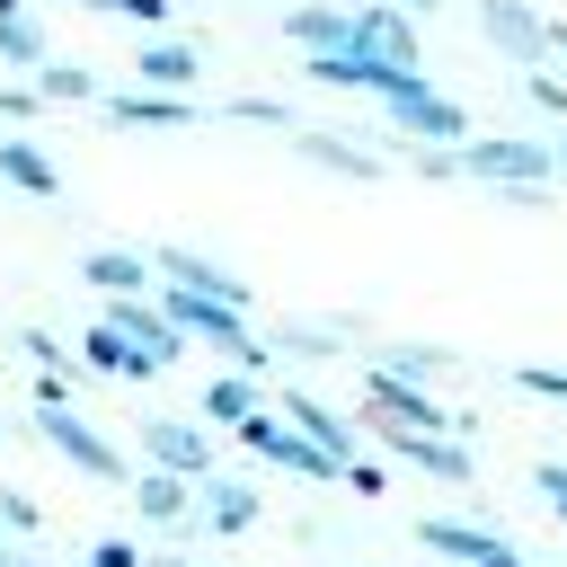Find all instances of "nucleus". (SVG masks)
<instances>
[{"label":"nucleus","instance_id":"obj_21","mask_svg":"<svg viewBox=\"0 0 567 567\" xmlns=\"http://www.w3.org/2000/svg\"><path fill=\"white\" fill-rule=\"evenodd\" d=\"M0 177L18 186V195H62V168H53V151L35 142V133H0Z\"/></svg>","mask_w":567,"mask_h":567},{"label":"nucleus","instance_id":"obj_3","mask_svg":"<svg viewBox=\"0 0 567 567\" xmlns=\"http://www.w3.org/2000/svg\"><path fill=\"white\" fill-rule=\"evenodd\" d=\"M363 416L372 425H408V434H470V416H452L434 390H416L399 372H372V363H363Z\"/></svg>","mask_w":567,"mask_h":567},{"label":"nucleus","instance_id":"obj_8","mask_svg":"<svg viewBox=\"0 0 567 567\" xmlns=\"http://www.w3.org/2000/svg\"><path fill=\"white\" fill-rule=\"evenodd\" d=\"M266 408H275V416H284V425H292L301 443H319L328 461H363V452H354V434H363V425H354V416H337V408H328L319 390H275Z\"/></svg>","mask_w":567,"mask_h":567},{"label":"nucleus","instance_id":"obj_5","mask_svg":"<svg viewBox=\"0 0 567 567\" xmlns=\"http://www.w3.org/2000/svg\"><path fill=\"white\" fill-rule=\"evenodd\" d=\"M142 461L168 470V478H186V487H204L221 470L213 461V425H186V416H142Z\"/></svg>","mask_w":567,"mask_h":567},{"label":"nucleus","instance_id":"obj_25","mask_svg":"<svg viewBox=\"0 0 567 567\" xmlns=\"http://www.w3.org/2000/svg\"><path fill=\"white\" fill-rule=\"evenodd\" d=\"M337 346H346V328H319V319H284L266 337V354H301V363H328Z\"/></svg>","mask_w":567,"mask_h":567},{"label":"nucleus","instance_id":"obj_22","mask_svg":"<svg viewBox=\"0 0 567 567\" xmlns=\"http://www.w3.org/2000/svg\"><path fill=\"white\" fill-rule=\"evenodd\" d=\"M257 408H266V390H257L248 372H221V381H204V425H221V434H230V425H248Z\"/></svg>","mask_w":567,"mask_h":567},{"label":"nucleus","instance_id":"obj_33","mask_svg":"<svg viewBox=\"0 0 567 567\" xmlns=\"http://www.w3.org/2000/svg\"><path fill=\"white\" fill-rule=\"evenodd\" d=\"M221 115H239V124H275V133H292V115H284L275 97H230Z\"/></svg>","mask_w":567,"mask_h":567},{"label":"nucleus","instance_id":"obj_16","mask_svg":"<svg viewBox=\"0 0 567 567\" xmlns=\"http://www.w3.org/2000/svg\"><path fill=\"white\" fill-rule=\"evenodd\" d=\"M71 363H80V372H97V381H159V363H151L142 346H124L106 319H97V328L71 346Z\"/></svg>","mask_w":567,"mask_h":567},{"label":"nucleus","instance_id":"obj_12","mask_svg":"<svg viewBox=\"0 0 567 567\" xmlns=\"http://www.w3.org/2000/svg\"><path fill=\"white\" fill-rule=\"evenodd\" d=\"M97 106H106L115 133H177V124H195V97H159V89H97Z\"/></svg>","mask_w":567,"mask_h":567},{"label":"nucleus","instance_id":"obj_4","mask_svg":"<svg viewBox=\"0 0 567 567\" xmlns=\"http://www.w3.org/2000/svg\"><path fill=\"white\" fill-rule=\"evenodd\" d=\"M35 434L71 461V470H89V478H106V487H133V470H124V452L80 416V408H35Z\"/></svg>","mask_w":567,"mask_h":567},{"label":"nucleus","instance_id":"obj_44","mask_svg":"<svg viewBox=\"0 0 567 567\" xmlns=\"http://www.w3.org/2000/svg\"><path fill=\"white\" fill-rule=\"evenodd\" d=\"M151 567H195V558H151Z\"/></svg>","mask_w":567,"mask_h":567},{"label":"nucleus","instance_id":"obj_45","mask_svg":"<svg viewBox=\"0 0 567 567\" xmlns=\"http://www.w3.org/2000/svg\"><path fill=\"white\" fill-rule=\"evenodd\" d=\"M549 151H558V168H567V133H558V142H549Z\"/></svg>","mask_w":567,"mask_h":567},{"label":"nucleus","instance_id":"obj_43","mask_svg":"<svg viewBox=\"0 0 567 567\" xmlns=\"http://www.w3.org/2000/svg\"><path fill=\"white\" fill-rule=\"evenodd\" d=\"M80 9H97V18H115V0H80Z\"/></svg>","mask_w":567,"mask_h":567},{"label":"nucleus","instance_id":"obj_29","mask_svg":"<svg viewBox=\"0 0 567 567\" xmlns=\"http://www.w3.org/2000/svg\"><path fill=\"white\" fill-rule=\"evenodd\" d=\"M514 390H532V399H558V408H567V363H514Z\"/></svg>","mask_w":567,"mask_h":567},{"label":"nucleus","instance_id":"obj_15","mask_svg":"<svg viewBox=\"0 0 567 567\" xmlns=\"http://www.w3.org/2000/svg\"><path fill=\"white\" fill-rule=\"evenodd\" d=\"M106 328H115L124 346H142V354H151L159 372H168V363L186 354V337H177V328L159 319V301H106Z\"/></svg>","mask_w":567,"mask_h":567},{"label":"nucleus","instance_id":"obj_31","mask_svg":"<svg viewBox=\"0 0 567 567\" xmlns=\"http://www.w3.org/2000/svg\"><path fill=\"white\" fill-rule=\"evenodd\" d=\"M115 18H133L151 35H177V0H115Z\"/></svg>","mask_w":567,"mask_h":567},{"label":"nucleus","instance_id":"obj_34","mask_svg":"<svg viewBox=\"0 0 567 567\" xmlns=\"http://www.w3.org/2000/svg\"><path fill=\"white\" fill-rule=\"evenodd\" d=\"M408 168H416V177H434V186H443V177H461V151H434V142H425V151H408Z\"/></svg>","mask_w":567,"mask_h":567},{"label":"nucleus","instance_id":"obj_37","mask_svg":"<svg viewBox=\"0 0 567 567\" xmlns=\"http://www.w3.org/2000/svg\"><path fill=\"white\" fill-rule=\"evenodd\" d=\"M532 487H540V496L558 505V523H567V461H540V470H532Z\"/></svg>","mask_w":567,"mask_h":567},{"label":"nucleus","instance_id":"obj_6","mask_svg":"<svg viewBox=\"0 0 567 567\" xmlns=\"http://www.w3.org/2000/svg\"><path fill=\"white\" fill-rule=\"evenodd\" d=\"M390 461H408V470H425V478H443V487H470V443L461 434H408V425H372V416H354Z\"/></svg>","mask_w":567,"mask_h":567},{"label":"nucleus","instance_id":"obj_10","mask_svg":"<svg viewBox=\"0 0 567 567\" xmlns=\"http://www.w3.org/2000/svg\"><path fill=\"white\" fill-rule=\"evenodd\" d=\"M151 275H159V284H177V292H204V301L248 310V275H230V266H221V257H204V248H159V257H151Z\"/></svg>","mask_w":567,"mask_h":567},{"label":"nucleus","instance_id":"obj_41","mask_svg":"<svg viewBox=\"0 0 567 567\" xmlns=\"http://www.w3.org/2000/svg\"><path fill=\"white\" fill-rule=\"evenodd\" d=\"M0 18H35V9H27V0H0Z\"/></svg>","mask_w":567,"mask_h":567},{"label":"nucleus","instance_id":"obj_42","mask_svg":"<svg viewBox=\"0 0 567 567\" xmlns=\"http://www.w3.org/2000/svg\"><path fill=\"white\" fill-rule=\"evenodd\" d=\"M487 567H523V549H496V558H487Z\"/></svg>","mask_w":567,"mask_h":567},{"label":"nucleus","instance_id":"obj_35","mask_svg":"<svg viewBox=\"0 0 567 567\" xmlns=\"http://www.w3.org/2000/svg\"><path fill=\"white\" fill-rule=\"evenodd\" d=\"M337 487H354V496H390V470H381V461H346Z\"/></svg>","mask_w":567,"mask_h":567},{"label":"nucleus","instance_id":"obj_14","mask_svg":"<svg viewBox=\"0 0 567 567\" xmlns=\"http://www.w3.org/2000/svg\"><path fill=\"white\" fill-rule=\"evenodd\" d=\"M195 71H204V53H195L186 35H151V44L133 53V80H142V89H159V97H186V89H195Z\"/></svg>","mask_w":567,"mask_h":567},{"label":"nucleus","instance_id":"obj_9","mask_svg":"<svg viewBox=\"0 0 567 567\" xmlns=\"http://www.w3.org/2000/svg\"><path fill=\"white\" fill-rule=\"evenodd\" d=\"M470 9H478L487 44H496L505 62H523V71H540V62H549V18H540L532 0H470Z\"/></svg>","mask_w":567,"mask_h":567},{"label":"nucleus","instance_id":"obj_23","mask_svg":"<svg viewBox=\"0 0 567 567\" xmlns=\"http://www.w3.org/2000/svg\"><path fill=\"white\" fill-rule=\"evenodd\" d=\"M35 97H44V106H97V71L71 62V53H53V62L35 71Z\"/></svg>","mask_w":567,"mask_h":567},{"label":"nucleus","instance_id":"obj_30","mask_svg":"<svg viewBox=\"0 0 567 567\" xmlns=\"http://www.w3.org/2000/svg\"><path fill=\"white\" fill-rule=\"evenodd\" d=\"M18 346H27V363H35V372H71V346H62L53 328H27Z\"/></svg>","mask_w":567,"mask_h":567},{"label":"nucleus","instance_id":"obj_7","mask_svg":"<svg viewBox=\"0 0 567 567\" xmlns=\"http://www.w3.org/2000/svg\"><path fill=\"white\" fill-rule=\"evenodd\" d=\"M346 18H354V44H346V53H363V62H390V71H425L416 18H399L390 0H363V9H346Z\"/></svg>","mask_w":567,"mask_h":567},{"label":"nucleus","instance_id":"obj_36","mask_svg":"<svg viewBox=\"0 0 567 567\" xmlns=\"http://www.w3.org/2000/svg\"><path fill=\"white\" fill-rule=\"evenodd\" d=\"M80 567H151V558H142L133 540H89V558H80Z\"/></svg>","mask_w":567,"mask_h":567},{"label":"nucleus","instance_id":"obj_1","mask_svg":"<svg viewBox=\"0 0 567 567\" xmlns=\"http://www.w3.org/2000/svg\"><path fill=\"white\" fill-rule=\"evenodd\" d=\"M461 177L514 195V204H549V177H558V151L549 142H523V133H470L461 142Z\"/></svg>","mask_w":567,"mask_h":567},{"label":"nucleus","instance_id":"obj_11","mask_svg":"<svg viewBox=\"0 0 567 567\" xmlns=\"http://www.w3.org/2000/svg\"><path fill=\"white\" fill-rule=\"evenodd\" d=\"M292 159H310V168H328L346 186H372L381 177V151H363L354 133H328V124H292Z\"/></svg>","mask_w":567,"mask_h":567},{"label":"nucleus","instance_id":"obj_13","mask_svg":"<svg viewBox=\"0 0 567 567\" xmlns=\"http://www.w3.org/2000/svg\"><path fill=\"white\" fill-rule=\"evenodd\" d=\"M257 514H266V496H257L248 478H221V470H213V478L195 487V523H204V532H221V540L257 532Z\"/></svg>","mask_w":567,"mask_h":567},{"label":"nucleus","instance_id":"obj_40","mask_svg":"<svg viewBox=\"0 0 567 567\" xmlns=\"http://www.w3.org/2000/svg\"><path fill=\"white\" fill-rule=\"evenodd\" d=\"M549 53H558V62H567V18H549Z\"/></svg>","mask_w":567,"mask_h":567},{"label":"nucleus","instance_id":"obj_17","mask_svg":"<svg viewBox=\"0 0 567 567\" xmlns=\"http://www.w3.org/2000/svg\"><path fill=\"white\" fill-rule=\"evenodd\" d=\"M416 540H425L434 558H452V567H487V558L505 549V532H487V523H461V514H425V523H416Z\"/></svg>","mask_w":567,"mask_h":567},{"label":"nucleus","instance_id":"obj_24","mask_svg":"<svg viewBox=\"0 0 567 567\" xmlns=\"http://www.w3.org/2000/svg\"><path fill=\"white\" fill-rule=\"evenodd\" d=\"M44 62H53V35H44L35 18H0V71H27V80H35Z\"/></svg>","mask_w":567,"mask_h":567},{"label":"nucleus","instance_id":"obj_20","mask_svg":"<svg viewBox=\"0 0 567 567\" xmlns=\"http://www.w3.org/2000/svg\"><path fill=\"white\" fill-rule=\"evenodd\" d=\"M133 514L159 523V532H186V523H195V487L168 478V470H133Z\"/></svg>","mask_w":567,"mask_h":567},{"label":"nucleus","instance_id":"obj_39","mask_svg":"<svg viewBox=\"0 0 567 567\" xmlns=\"http://www.w3.org/2000/svg\"><path fill=\"white\" fill-rule=\"evenodd\" d=\"M390 9H399V18H434L443 0H390Z\"/></svg>","mask_w":567,"mask_h":567},{"label":"nucleus","instance_id":"obj_32","mask_svg":"<svg viewBox=\"0 0 567 567\" xmlns=\"http://www.w3.org/2000/svg\"><path fill=\"white\" fill-rule=\"evenodd\" d=\"M523 89H532V106H540V115H567V80H558L549 62H540V71H523Z\"/></svg>","mask_w":567,"mask_h":567},{"label":"nucleus","instance_id":"obj_26","mask_svg":"<svg viewBox=\"0 0 567 567\" xmlns=\"http://www.w3.org/2000/svg\"><path fill=\"white\" fill-rule=\"evenodd\" d=\"M452 363H461V354H443V346H381V354H372V372H399V381H416V390L443 381Z\"/></svg>","mask_w":567,"mask_h":567},{"label":"nucleus","instance_id":"obj_38","mask_svg":"<svg viewBox=\"0 0 567 567\" xmlns=\"http://www.w3.org/2000/svg\"><path fill=\"white\" fill-rule=\"evenodd\" d=\"M0 567H44V558H35L27 540H9V532H0Z\"/></svg>","mask_w":567,"mask_h":567},{"label":"nucleus","instance_id":"obj_18","mask_svg":"<svg viewBox=\"0 0 567 567\" xmlns=\"http://www.w3.org/2000/svg\"><path fill=\"white\" fill-rule=\"evenodd\" d=\"M80 284L106 292V301H142V292H151V257H142V248H89V257H80Z\"/></svg>","mask_w":567,"mask_h":567},{"label":"nucleus","instance_id":"obj_2","mask_svg":"<svg viewBox=\"0 0 567 567\" xmlns=\"http://www.w3.org/2000/svg\"><path fill=\"white\" fill-rule=\"evenodd\" d=\"M372 106L390 115V142H434V151H461V142H470V115H461V97H443L425 71H416V80H390Z\"/></svg>","mask_w":567,"mask_h":567},{"label":"nucleus","instance_id":"obj_27","mask_svg":"<svg viewBox=\"0 0 567 567\" xmlns=\"http://www.w3.org/2000/svg\"><path fill=\"white\" fill-rule=\"evenodd\" d=\"M0 532H9V540H35V532H44V505H35L27 487H0Z\"/></svg>","mask_w":567,"mask_h":567},{"label":"nucleus","instance_id":"obj_28","mask_svg":"<svg viewBox=\"0 0 567 567\" xmlns=\"http://www.w3.org/2000/svg\"><path fill=\"white\" fill-rule=\"evenodd\" d=\"M35 115H44V97H35V80H0V124H9V133H27Z\"/></svg>","mask_w":567,"mask_h":567},{"label":"nucleus","instance_id":"obj_19","mask_svg":"<svg viewBox=\"0 0 567 567\" xmlns=\"http://www.w3.org/2000/svg\"><path fill=\"white\" fill-rule=\"evenodd\" d=\"M284 35H292L301 53H346V44H354V18H346L337 0H292V9H284Z\"/></svg>","mask_w":567,"mask_h":567}]
</instances>
